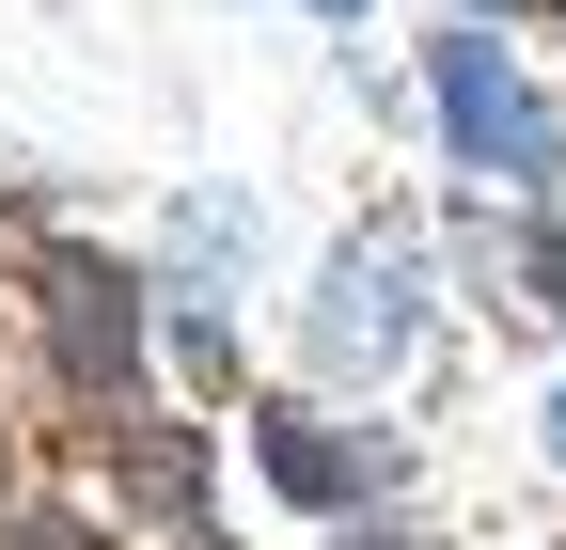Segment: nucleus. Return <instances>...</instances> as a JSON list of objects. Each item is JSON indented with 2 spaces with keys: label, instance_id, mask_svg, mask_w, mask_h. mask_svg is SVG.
<instances>
[{
  "label": "nucleus",
  "instance_id": "6",
  "mask_svg": "<svg viewBox=\"0 0 566 550\" xmlns=\"http://www.w3.org/2000/svg\"><path fill=\"white\" fill-rule=\"evenodd\" d=\"M315 17H363V0H315Z\"/></svg>",
  "mask_w": 566,
  "mask_h": 550
},
{
  "label": "nucleus",
  "instance_id": "2",
  "mask_svg": "<svg viewBox=\"0 0 566 550\" xmlns=\"http://www.w3.org/2000/svg\"><path fill=\"white\" fill-rule=\"evenodd\" d=\"M424 347V267L409 252H331V284H315V378H394Z\"/></svg>",
  "mask_w": 566,
  "mask_h": 550
},
{
  "label": "nucleus",
  "instance_id": "3",
  "mask_svg": "<svg viewBox=\"0 0 566 550\" xmlns=\"http://www.w3.org/2000/svg\"><path fill=\"white\" fill-rule=\"evenodd\" d=\"M252 456H268V488H283V504H378L394 472H409L378 425H300V409H268Z\"/></svg>",
  "mask_w": 566,
  "mask_h": 550
},
{
  "label": "nucleus",
  "instance_id": "5",
  "mask_svg": "<svg viewBox=\"0 0 566 550\" xmlns=\"http://www.w3.org/2000/svg\"><path fill=\"white\" fill-rule=\"evenodd\" d=\"M551 456H566V393H551Z\"/></svg>",
  "mask_w": 566,
  "mask_h": 550
},
{
  "label": "nucleus",
  "instance_id": "4",
  "mask_svg": "<svg viewBox=\"0 0 566 550\" xmlns=\"http://www.w3.org/2000/svg\"><path fill=\"white\" fill-rule=\"evenodd\" d=\"M48 315H63V362H80V378H126L142 330H126V284H111L95 252H48Z\"/></svg>",
  "mask_w": 566,
  "mask_h": 550
},
{
  "label": "nucleus",
  "instance_id": "1",
  "mask_svg": "<svg viewBox=\"0 0 566 550\" xmlns=\"http://www.w3.org/2000/svg\"><path fill=\"white\" fill-rule=\"evenodd\" d=\"M424 110H441V142H457L472 173H504V189L551 173V110H535V80H520L488 32H457L441 63H424Z\"/></svg>",
  "mask_w": 566,
  "mask_h": 550
}]
</instances>
